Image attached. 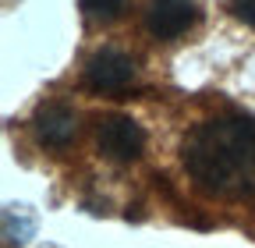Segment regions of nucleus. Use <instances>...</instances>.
Wrapping results in <instances>:
<instances>
[{"instance_id": "nucleus-1", "label": "nucleus", "mask_w": 255, "mask_h": 248, "mask_svg": "<svg viewBox=\"0 0 255 248\" xmlns=\"http://www.w3.org/2000/svg\"><path fill=\"white\" fill-rule=\"evenodd\" d=\"M184 170L206 195H255V117L223 114L202 121L184 138Z\"/></svg>"}, {"instance_id": "nucleus-2", "label": "nucleus", "mask_w": 255, "mask_h": 248, "mask_svg": "<svg viewBox=\"0 0 255 248\" xmlns=\"http://www.w3.org/2000/svg\"><path fill=\"white\" fill-rule=\"evenodd\" d=\"M135 78V64L131 57H124L117 50H100L89 57L85 64V82L96 92H124Z\"/></svg>"}, {"instance_id": "nucleus-3", "label": "nucleus", "mask_w": 255, "mask_h": 248, "mask_svg": "<svg viewBox=\"0 0 255 248\" xmlns=\"http://www.w3.org/2000/svg\"><path fill=\"white\" fill-rule=\"evenodd\" d=\"M195 0H149L145 25L156 39H177L195 25Z\"/></svg>"}, {"instance_id": "nucleus-4", "label": "nucleus", "mask_w": 255, "mask_h": 248, "mask_svg": "<svg viewBox=\"0 0 255 248\" xmlns=\"http://www.w3.org/2000/svg\"><path fill=\"white\" fill-rule=\"evenodd\" d=\"M96 138H100V149L107 152V156L121 160V163L124 160H135L142 152V145H145V131L138 128L131 117H103Z\"/></svg>"}, {"instance_id": "nucleus-5", "label": "nucleus", "mask_w": 255, "mask_h": 248, "mask_svg": "<svg viewBox=\"0 0 255 248\" xmlns=\"http://www.w3.org/2000/svg\"><path fill=\"white\" fill-rule=\"evenodd\" d=\"M75 114L68 107H46L39 117H36V138L50 149H64V145H71L75 138Z\"/></svg>"}, {"instance_id": "nucleus-6", "label": "nucleus", "mask_w": 255, "mask_h": 248, "mask_svg": "<svg viewBox=\"0 0 255 248\" xmlns=\"http://www.w3.org/2000/svg\"><path fill=\"white\" fill-rule=\"evenodd\" d=\"M124 7V0H82V11L92 18H114Z\"/></svg>"}, {"instance_id": "nucleus-7", "label": "nucleus", "mask_w": 255, "mask_h": 248, "mask_svg": "<svg viewBox=\"0 0 255 248\" xmlns=\"http://www.w3.org/2000/svg\"><path fill=\"white\" fill-rule=\"evenodd\" d=\"M231 11H234L245 25L255 28V0H231Z\"/></svg>"}]
</instances>
